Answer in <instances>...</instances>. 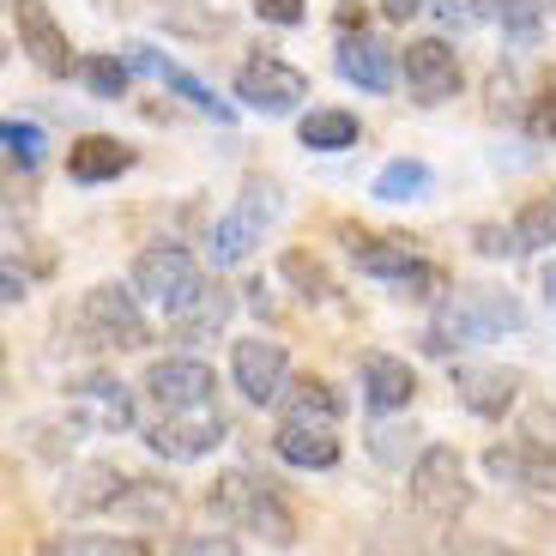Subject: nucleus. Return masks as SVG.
Here are the masks:
<instances>
[{"mask_svg":"<svg viewBox=\"0 0 556 556\" xmlns=\"http://www.w3.org/2000/svg\"><path fill=\"white\" fill-rule=\"evenodd\" d=\"M0 296H7V303H25V278H18V266H7V291Z\"/></svg>","mask_w":556,"mask_h":556,"instance_id":"nucleus-42","label":"nucleus"},{"mask_svg":"<svg viewBox=\"0 0 556 556\" xmlns=\"http://www.w3.org/2000/svg\"><path fill=\"white\" fill-rule=\"evenodd\" d=\"M484 472L502 478V484H515V490H556V459L544 454L539 435L484 447Z\"/></svg>","mask_w":556,"mask_h":556,"instance_id":"nucleus-17","label":"nucleus"},{"mask_svg":"<svg viewBox=\"0 0 556 556\" xmlns=\"http://www.w3.org/2000/svg\"><path fill=\"white\" fill-rule=\"evenodd\" d=\"M435 18L447 30H472V25H484V7L478 0H435Z\"/></svg>","mask_w":556,"mask_h":556,"instance_id":"nucleus-39","label":"nucleus"},{"mask_svg":"<svg viewBox=\"0 0 556 556\" xmlns=\"http://www.w3.org/2000/svg\"><path fill=\"white\" fill-rule=\"evenodd\" d=\"M127 67L152 73L157 85H169V91H176L181 103H194V110H200V115H212V122H237V110H230V103H224L206 79H194L188 67H176L169 55H157V49H146V42H134V49H127Z\"/></svg>","mask_w":556,"mask_h":556,"instance_id":"nucleus-14","label":"nucleus"},{"mask_svg":"<svg viewBox=\"0 0 556 556\" xmlns=\"http://www.w3.org/2000/svg\"><path fill=\"white\" fill-rule=\"evenodd\" d=\"M230 308H237V296L230 291H218V285H212L206 296H200L194 308H188V315L176 320V339H188V345H194V339H212L224 327V320H230Z\"/></svg>","mask_w":556,"mask_h":556,"instance_id":"nucleus-28","label":"nucleus"},{"mask_svg":"<svg viewBox=\"0 0 556 556\" xmlns=\"http://www.w3.org/2000/svg\"><path fill=\"white\" fill-rule=\"evenodd\" d=\"M13 30H18V49L37 61V73H49V79L79 73V55H73L67 30L55 25V13L42 0H13Z\"/></svg>","mask_w":556,"mask_h":556,"instance_id":"nucleus-10","label":"nucleus"},{"mask_svg":"<svg viewBox=\"0 0 556 556\" xmlns=\"http://www.w3.org/2000/svg\"><path fill=\"white\" fill-rule=\"evenodd\" d=\"M237 98H242V110L291 115L308 98V73L291 67V61H278V55H254L237 67Z\"/></svg>","mask_w":556,"mask_h":556,"instance_id":"nucleus-8","label":"nucleus"},{"mask_svg":"<svg viewBox=\"0 0 556 556\" xmlns=\"http://www.w3.org/2000/svg\"><path fill=\"white\" fill-rule=\"evenodd\" d=\"M134 169V146H122V139L110 134H85L67 146V176L79 181V188H98V181H115Z\"/></svg>","mask_w":556,"mask_h":556,"instance_id":"nucleus-20","label":"nucleus"},{"mask_svg":"<svg viewBox=\"0 0 556 556\" xmlns=\"http://www.w3.org/2000/svg\"><path fill=\"white\" fill-rule=\"evenodd\" d=\"M134 291H139V303L157 308L164 320H181L212 285H206V273H200L194 254L176 249V242H164V249H146L134 261Z\"/></svg>","mask_w":556,"mask_h":556,"instance_id":"nucleus-3","label":"nucleus"},{"mask_svg":"<svg viewBox=\"0 0 556 556\" xmlns=\"http://www.w3.org/2000/svg\"><path fill=\"white\" fill-rule=\"evenodd\" d=\"M472 242H478V254H490V261H515V254H527L520 237H515V224H508V230H502V224H478Z\"/></svg>","mask_w":556,"mask_h":556,"instance_id":"nucleus-36","label":"nucleus"},{"mask_svg":"<svg viewBox=\"0 0 556 556\" xmlns=\"http://www.w3.org/2000/svg\"><path fill=\"white\" fill-rule=\"evenodd\" d=\"M278 412H285V424H339V417H345V400H339L320 376H296L291 388L278 393Z\"/></svg>","mask_w":556,"mask_h":556,"instance_id":"nucleus-23","label":"nucleus"},{"mask_svg":"<svg viewBox=\"0 0 556 556\" xmlns=\"http://www.w3.org/2000/svg\"><path fill=\"white\" fill-rule=\"evenodd\" d=\"M273 447H278L285 466H303V472H327V466H339L333 424H278Z\"/></svg>","mask_w":556,"mask_h":556,"instance_id":"nucleus-21","label":"nucleus"},{"mask_svg":"<svg viewBox=\"0 0 556 556\" xmlns=\"http://www.w3.org/2000/svg\"><path fill=\"white\" fill-rule=\"evenodd\" d=\"M376 7H381L388 18H400V25H405V18H417L424 7H435V0H376Z\"/></svg>","mask_w":556,"mask_h":556,"instance_id":"nucleus-40","label":"nucleus"},{"mask_svg":"<svg viewBox=\"0 0 556 556\" xmlns=\"http://www.w3.org/2000/svg\"><path fill=\"white\" fill-rule=\"evenodd\" d=\"M134 490V478L122 472V466H110V459H98V466H79V472L61 484V515H98V508H122V496Z\"/></svg>","mask_w":556,"mask_h":556,"instance_id":"nucleus-18","label":"nucleus"},{"mask_svg":"<svg viewBox=\"0 0 556 556\" xmlns=\"http://www.w3.org/2000/svg\"><path fill=\"white\" fill-rule=\"evenodd\" d=\"M0 146H7V157H13L18 169H30L42 157V134L37 122H0Z\"/></svg>","mask_w":556,"mask_h":556,"instance_id":"nucleus-33","label":"nucleus"},{"mask_svg":"<svg viewBox=\"0 0 556 556\" xmlns=\"http://www.w3.org/2000/svg\"><path fill=\"white\" fill-rule=\"evenodd\" d=\"M527 134L532 139H556V67H551V79L539 85V98H532V110H527Z\"/></svg>","mask_w":556,"mask_h":556,"instance_id":"nucleus-34","label":"nucleus"},{"mask_svg":"<svg viewBox=\"0 0 556 556\" xmlns=\"http://www.w3.org/2000/svg\"><path fill=\"white\" fill-rule=\"evenodd\" d=\"M230 376H237L242 400L249 405H278V393L291 388V357L278 339H237L230 345Z\"/></svg>","mask_w":556,"mask_h":556,"instance_id":"nucleus-9","label":"nucleus"},{"mask_svg":"<svg viewBox=\"0 0 556 556\" xmlns=\"http://www.w3.org/2000/svg\"><path fill=\"white\" fill-rule=\"evenodd\" d=\"M169 556H242V544L230 532H188V539H176Z\"/></svg>","mask_w":556,"mask_h":556,"instance_id":"nucleus-37","label":"nucleus"},{"mask_svg":"<svg viewBox=\"0 0 556 556\" xmlns=\"http://www.w3.org/2000/svg\"><path fill=\"white\" fill-rule=\"evenodd\" d=\"M212 393H218V376L200 357H157L146 369V400L157 412H200L212 405Z\"/></svg>","mask_w":556,"mask_h":556,"instance_id":"nucleus-11","label":"nucleus"},{"mask_svg":"<svg viewBox=\"0 0 556 556\" xmlns=\"http://www.w3.org/2000/svg\"><path fill=\"white\" fill-rule=\"evenodd\" d=\"M442 556H532V551L502 544V539H478V532H454V539L442 544Z\"/></svg>","mask_w":556,"mask_h":556,"instance_id":"nucleus-35","label":"nucleus"},{"mask_svg":"<svg viewBox=\"0 0 556 556\" xmlns=\"http://www.w3.org/2000/svg\"><path fill=\"white\" fill-rule=\"evenodd\" d=\"M212 515L230 520L237 532H261L266 544L278 551H291L296 544V515L285 508V496L273 490V478H254V472H224L212 484Z\"/></svg>","mask_w":556,"mask_h":556,"instance_id":"nucleus-2","label":"nucleus"},{"mask_svg":"<svg viewBox=\"0 0 556 556\" xmlns=\"http://www.w3.org/2000/svg\"><path fill=\"white\" fill-rule=\"evenodd\" d=\"M351 261H357V273H369V278H388V285H412L417 278V266H424V254L412 249L405 237H357L351 242Z\"/></svg>","mask_w":556,"mask_h":556,"instance_id":"nucleus-22","label":"nucleus"},{"mask_svg":"<svg viewBox=\"0 0 556 556\" xmlns=\"http://www.w3.org/2000/svg\"><path fill=\"white\" fill-rule=\"evenodd\" d=\"M79 79H85V91L103 98V103L127 98V61H115V55H85L79 61Z\"/></svg>","mask_w":556,"mask_h":556,"instance_id":"nucleus-32","label":"nucleus"},{"mask_svg":"<svg viewBox=\"0 0 556 556\" xmlns=\"http://www.w3.org/2000/svg\"><path fill=\"white\" fill-rule=\"evenodd\" d=\"M417 435H424V430H417L412 417H405V424H388V417H381L376 430H369V454H376L388 472H405V466H417V454H424Z\"/></svg>","mask_w":556,"mask_h":556,"instance_id":"nucleus-27","label":"nucleus"},{"mask_svg":"<svg viewBox=\"0 0 556 556\" xmlns=\"http://www.w3.org/2000/svg\"><path fill=\"white\" fill-rule=\"evenodd\" d=\"M430 164L424 157H388V164L376 169V181H369V194L376 200H424L430 194Z\"/></svg>","mask_w":556,"mask_h":556,"instance_id":"nucleus-26","label":"nucleus"},{"mask_svg":"<svg viewBox=\"0 0 556 556\" xmlns=\"http://www.w3.org/2000/svg\"><path fill=\"white\" fill-rule=\"evenodd\" d=\"M400 73H405V91H412L417 103H447V98L459 91V55L447 49L442 37H417V42H405Z\"/></svg>","mask_w":556,"mask_h":556,"instance_id":"nucleus-12","label":"nucleus"},{"mask_svg":"<svg viewBox=\"0 0 556 556\" xmlns=\"http://www.w3.org/2000/svg\"><path fill=\"white\" fill-rule=\"evenodd\" d=\"M254 13H261L266 25L291 30V25H303V18H308V0H254Z\"/></svg>","mask_w":556,"mask_h":556,"instance_id":"nucleus-38","label":"nucleus"},{"mask_svg":"<svg viewBox=\"0 0 556 556\" xmlns=\"http://www.w3.org/2000/svg\"><path fill=\"white\" fill-rule=\"evenodd\" d=\"M412 508L424 520H435V527H447V520H459L466 508H472L466 459H459L454 447L430 442L424 454H417V466H412Z\"/></svg>","mask_w":556,"mask_h":556,"instance_id":"nucleus-5","label":"nucleus"},{"mask_svg":"<svg viewBox=\"0 0 556 556\" xmlns=\"http://www.w3.org/2000/svg\"><path fill=\"white\" fill-rule=\"evenodd\" d=\"M333 67L345 85H357V91H393V79H400V55H393V42L381 37H345L333 49Z\"/></svg>","mask_w":556,"mask_h":556,"instance_id":"nucleus-16","label":"nucleus"},{"mask_svg":"<svg viewBox=\"0 0 556 556\" xmlns=\"http://www.w3.org/2000/svg\"><path fill=\"white\" fill-rule=\"evenodd\" d=\"M478 7H484V25H502V37H539V0H478Z\"/></svg>","mask_w":556,"mask_h":556,"instance_id":"nucleus-31","label":"nucleus"},{"mask_svg":"<svg viewBox=\"0 0 556 556\" xmlns=\"http://www.w3.org/2000/svg\"><path fill=\"white\" fill-rule=\"evenodd\" d=\"M412 393H417V376H412L405 357H393V351H369V357H363V405L376 417L405 412Z\"/></svg>","mask_w":556,"mask_h":556,"instance_id":"nucleus-19","label":"nucleus"},{"mask_svg":"<svg viewBox=\"0 0 556 556\" xmlns=\"http://www.w3.org/2000/svg\"><path fill=\"white\" fill-rule=\"evenodd\" d=\"M37 556H152V544L134 532H55Z\"/></svg>","mask_w":556,"mask_h":556,"instance_id":"nucleus-24","label":"nucleus"},{"mask_svg":"<svg viewBox=\"0 0 556 556\" xmlns=\"http://www.w3.org/2000/svg\"><path fill=\"white\" fill-rule=\"evenodd\" d=\"M296 139H303L308 152H351L363 139V122L351 110H308L296 122Z\"/></svg>","mask_w":556,"mask_h":556,"instance_id":"nucleus-25","label":"nucleus"},{"mask_svg":"<svg viewBox=\"0 0 556 556\" xmlns=\"http://www.w3.org/2000/svg\"><path fill=\"white\" fill-rule=\"evenodd\" d=\"M454 393L478 417H508L520 400V369H484V363H454Z\"/></svg>","mask_w":556,"mask_h":556,"instance_id":"nucleus-15","label":"nucleus"},{"mask_svg":"<svg viewBox=\"0 0 556 556\" xmlns=\"http://www.w3.org/2000/svg\"><path fill=\"white\" fill-rule=\"evenodd\" d=\"M79 333L85 345L98 351H146L152 345V327H146V308H139L134 285H91L79 296Z\"/></svg>","mask_w":556,"mask_h":556,"instance_id":"nucleus-4","label":"nucleus"},{"mask_svg":"<svg viewBox=\"0 0 556 556\" xmlns=\"http://www.w3.org/2000/svg\"><path fill=\"white\" fill-rule=\"evenodd\" d=\"M539 291H544V303H551V315H556V261H544V273H539Z\"/></svg>","mask_w":556,"mask_h":556,"instance_id":"nucleus-41","label":"nucleus"},{"mask_svg":"<svg viewBox=\"0 0 556 556\" xmlns=\"http://www.w3.org/2000/svg\"><path fill=\"white\" fill-rule=\"evenodd\" d=\"M502 333H527V308H520L515 291H490V285H454L435 308L430 333H424V351L447 357L459 345H490Z\"/></svg>","mask_w":556,"mask_h":556,"instance_id":"nucleus-1","label":"nucleus"},{"mask_svg":"<svg viewBox=\"0 0 556 556\" xmlns=\"http://www.w3.org/2000/svg\"><path fill=\"white\" fill-rule=\"evenodd\" d=\"M224 435H230V424L218 417V405H200V412H164L146 430V447L169 466H188V459H206L212 447H224Z\"/></svg>","mask_w":556,"mask_h":556,"instance_id":"nucleus-7","label":"nucleus"},{"mask_svg":"<svg viewBox=\"0 0 556 556\" xmlns=\"http://www.w3.org/2000/svg\"><path fill=\"white\" fill-rule=\"evenodd\" d=\"M67 400H73V424L79 430H134V393L115 376L67 381Z\"/></svg>","mask_w":556,"mask_h":556,"instance_id":"nucleus-13","label":"nucleus"},{"mask_svg":"<svg viewBox=\"0 0 556 556\" xmlns=\"http://www.w3.org/2000/svg\"><path fill=\"white\" fill-rule=\"evenodd\" d=\"M515 237H520V249H551L556 242V188L551 194H532L527 206L515 212Z\"/></svg>","mask_w":556,"mask_h":556,"instance_id":"nucleus-29","label":"nucleus"},{"mask_svg":"<svg viewBox=\"0 0 556 556\" xmlns=\"http://www.w3.org/2000/svg\"><path fill=\"white\" fill-rule=\"evenodd\" d=\"M278 273L296 285V296H303V303H327V296H333V278H327V266H320L315 254H303V249L278 254Z\"/></svg>","mask_w":556,"mask_h":556,"instance_id":"nucleus-30","label":"nucleus"},{"mask_svg":"<svg viewBox=\"0 0 556 556\" xmlns=\"http://www.w3.org/2000/svg\"><path fill=\"white\" fill-rule=\"evenodd\" d=\"M278 218V188L273 181H249L237 194V206L224 212L218 224H212V237H206V261L212 266H237L254 254V242L266 237V224Z\"/></svg>","mask_w":556,"mask_h":556,"instance_id":"nucleus-6","label":"nucleus"}]
</instances>
